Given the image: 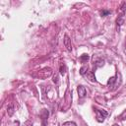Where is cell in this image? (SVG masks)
<instances>
[{
  "mask_svg": "<svg viewBox=\"0 0 126 126\" xmlns=\"http://www.w3.org/2000/svg\"><path fill=\"white\" fill-rule=\"evenodd\" d=\"M53 82H54L55 84L58 83V76H57V75H54V76H53Z\"/></svg>",
  "mask_w": 126,
  "mask_h": 126,
  "instance_id": "19",
  "label": "cell"
},
{
  "mask_svg": "<svg viewBox=\"0 0 126 126\" xmlns=\"http://www.w3.org/2000/svg\"><path fill=\"white\" fill-rule=\"evenodd\" d=\"M108 14H110V11L109 10H102V11H100V15L101 16H106V15H108Z\"/></svg>",
  "mask_w": 126,
  "mask_h": 126,
  "instance_id": "18",
  "label": "cell"
},
{
  "mask_svg": "<svg viewBox=\"0 0 126 126\" xmlns=\"http://www.w3.org/2000/svg\"><path fill=\"white\" fill-rule=\"evenodd\" d=\"M89 59H90V56H89L88 54H83V55H81V57H80V61H81L82 63L88 62Z\"/></svg>",
  "mask_w": 126,
  "mask_h": 126,
  "instance_id": "12",
  "label": "cell"
},
{
  "mask_svg": "<svg viewBox=\"0 0 126 126\" xmlns=\"http://www.w3.org/2000/svg\"><path fill=\"white\" fill-rule=\"evenodd\" d=\"M86 76H87V78H88L90 81L95 82V77H94V73H93L92 71H88V73L86 74Z\"/></svg>",
  "mask_w": 126,
  "mask_h": 126,
  "instance_id": "10",
  "label": "cell"
},
{
  "mask_svg": "<svg viewBox=\"0 0 126 126\" xmlns=\"http://www.w3.org/2000/svg\"><path fill=\"white\" fill-rule=\"evenodd\" d=\"M59 71H60V74H61L62 76H64V75L66 74V71H67V67H66V65H65V64H63V63H61Z\"/></svg>",
  "mask_w": 126,
  "mask_h": 126,
  "instance_id": "11",
  "label": "cell"
},
{
  "mask_svg": "<svg viewBox=\"0 0 126 126\" xmlns=\"http://www.w3.org/2000/svg\"><path fill=\"white\" fill-rule=\"evenodd\" d=\"M32 123L31 121H27V122L24 124V126H32Z\"/></svg>",
  "mask_w": 126,
  "mask_h": 126,
  "instance_id": "20",
  "label": "cell"
},
{
  "mask_svg": "<svg viewBox=\"0 0 126 126\" xmlns=\"http://www.w3.org/2000/svg\"><path fill=\"white\" fill-rule=\"evenodd\" d=\"M118 79H121V76H120V73L117 72L115 76L109 78V80L107 81V86L108 87H115V88L118 87L121 83V82H118Z\"/></svg>",
  "mask_w": 126,
  "mask_h": 126,
  "instance_id": "2",
  "label": "cell"
},
{
  "mask_svg": "<svg viewBox=\"0 0 126 126\" xmlns=\"http://www.w3.org/2000/svg\"><path fill=\"white\" fill-rule=\"evenodd\" d=\"M48 110L42 109L40 112V118H41V125L42 126H47V119H48Z\"/></svg>",
  "mask_w": 126,
  "mask_h": 126,
  "instance_id": "6",
  "label": "cell"
},
{
  "mask_svg": "<svg viewBox=\"0 0 126 126\" xmlns=\"http://www.w3.org/2000/svg\"><path fill=\"white\" fill-rule=\"evenodd\" d=\"M77 92H78V96H79L80 98H83V97L86 95V94H87L86 88H85L84 86H78Z\"/></svg>",
  "mask_w": 126,
  "mask_h": 126,
  "instance_id": "8",
  "label": "cell"
},
{
  "mask_svg": "<svg viewBox=\"0 0 126 126\" xmlns=\"http://www.w3.org/2000/svg\"><path fill=\"white\" fill-rule=\"evenodd\" d=\"M62 126H77V125H76V123H74L72 121H68V122H64L62 124Z\"/></svg>",
  "mask_w": 126,
  "mask_h": 126,
  "instance_id": "17",
  "label": "cell"
},
{
  "mask_svg": "<svg viewBox=\"0 0 126 126\" xmlns=\"http://www.w3.org/2000/svg\"><path fill=\"white\" fill-rule=\"evenodd\" d=\"M118 11H119V16H124V14L126 13V3L125 2H123L122 4H121V6L119 7V9H118Z\"/></svg>",
  "mask_w": 126,
  "mask_h": 126,
  "instance_id": "9",
  "label": "cell"
},
{
  "mask_svg": "<svg viewBox=\"0 0 126 126\" xmlns=\"http://www.w3.org/2000/svg\"><path fill=\"white\" fill-rule=\"evenodd\" d=\"M63 42H64V45H65L66 49H67L68 51H71V50H72V45H71V39L69 38V36H68L67 34H65Z\"/></svg>",
  "mask_w": 126,
  "mask_h": 126,
  "instance_id": "7",
  "label": "cell"
},
{
  "mask_svg": "<svg viewBox=\"0 0 126 126\" xmlns=\"http://www.w3.org/2000/svg\"><path fill=\"white\" fill-rule=\"evenodd\" d=\"M51 73H52V71L50 68H44L37 72V77L39 79H46L47 77H49L51 75Z\"/></svg>",
  "mask_w": 126,
  "mask_h": 126,
  "instance_id": "4",
  "label": "cell"
},
{
  "mask_svg": "<svg viewBox=\"0 0 126 126\" xmlns=\"http://www.w3.org/2000/svg\"><path fill=\"white\" fill-rule=\"evenodd\" d=\"M117 119H118V120H125V119H126V109L117 117Z\"/></svg>",
  "mask_w": 126,
  "mask_h": 126,
  "instance_id": "16",
  "label": "cell"
},
{
  "mask_svg": "<svg viewBox=\"0 0 126 126\" xmlns=\"http://www.w3.org/2000/svg\"><path fill=\"white\" fill-rule=\"evenodd\" d=\"M88 73V66H83L81 69H80V74L82 75V76H85L86 74Z\"/></svg>",
  "mask_w": 126,
  "mask_h": 126,
  "instance_id": "14",
  "label": "cell"
},
{
  "mask_svg": "<svg viewBox=\"0 0 126 126\" xmlns=\"http://www.w3.org/2000/svg\"><path fill=\"white\" fill-rule=\"evenodd\" d=\"M93 64H94V71L96 68H100L104 65V60L95 55L93 57Z\"/></svg>",
  "mask_w": 126,
  "mask_h": 126,
  "instance_id": "3",
  "label": "cell"
},
{
  "mask_svg": "<svg viewBox=\"0 0 126 126\" xmlns=\"http://www.w3.org/2000/svg\"><path fill=\"white\" fill-rule=\"evenodd\" d=\"M7 112H8V115H9V116L13 115V113H14V106H13L12 104H10V105L8 106V108H7Z\"/></svg>",
  "mask_w": 126,
  "mask_h": 126,
  "instance_id": "15",
  "label": "cell"
},
{
  "mask_svg": "<svg viewBox=\"0 0 126 126\" xmlns=\"http://www.w3.org/2000/svg\"><path fill=\"white\" fill-rule=\"evenodd\" d=\"M123 23H124V18L122 17V16H118V18H117V20H116V24H117V26H122L123 25Z\"/></svg>",
  "mask_w": 126,
  "mask_h": 126,
  "instance_id": "13",
  "label": "cell"
},
{
  "mask_svg": "<svg viewBox=\"0 0 126 126\" xmlns=\"http://www.w3.org/2000/svg\"><path fill=\"white\" fill-rule=\"evenodd\" d=\"M112 126H121V125H119V124H113Z\"/></svg>",
  "mask_w": 126,
  "mask_h": 126,
  "instance_id": "21",
  "label": "cell"
},
{
  "mask_svg": "<svg viewBox=\"0 0 126 126\" xmlns=\"http://www.w3.org/2000/svg\"><path fill=\"white\" fill-rule=\"evenodd\" d=\"M95 114H96V120L98 122H103L108 113L102 109H95Z\"/></svg>",
  "mask_w": 126,
  "mask_h": 126,
  "instance_id": "5",
  "label": "cell"
},
{
  "mask_svg": "<svg viewBox=\"0 0 126 126\" xmlns=\"http://www.w3.org/2000/svg\"><path fill=\"white\" fill-rule=\"evenodd\" d=\"M71 102H72V92H70V90L68 89L65 93L62 102L60 103V111H67L71 106Z\"/></svg>",
  "mask_w": 126,
  "mask_h": 126,
  "instance_id": "1",
  "label": "cell"
}]
</instances>
